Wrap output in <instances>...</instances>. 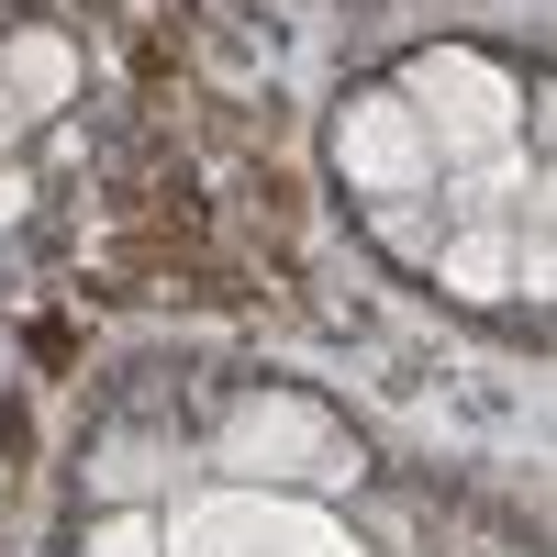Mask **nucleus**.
<instances>
[{"instance_id": "f257e3e1", "label": "nucleus", "mask_w": 557, "mask_h": 557, "mask_svg": "<svg viewBox=\"0 0 557 557\" xmlns=\"http://www.w3.org/2000/svg\"><path fill=\"white\" fill-rule=\"evenodd\" d=\"M391 89L412 101V123H424L435 157H502L524 134V89L502 78L491 57H469V45H424Z\"/></svg>"}, {"instance_id": "f03ea898", "label": "nucleus", "mask_w": 557, "mask_h": 557, "mask_svg": "<svg viewBox=\"0 0 557 557\" xmlns=\"http://www.w3.org/2000/svg\"><path fill=\"white\" fill-rule=\"evenodd\" d=\"M212 469H223V480H346L357 446L335 435V412H323V401H301V391H257V401L223 412Z\"/></svg>"}, {"instance_id": "7ed1b4c3", "label": "nucleus", "mask_w": 557, "mask_h": 557, "mask_svg": "<svg viewBox=\"0 0 557 557\" xmlns=\"http://www.w3.org/2000/svg\"><path fill=\"white\" fill-rule=\"evenodd\" d=\"M335 168H346V190H368V201L435 190V146H424V123H412L401 89H357V101L335 112Z\"/></svg>"}, {"instance_id": "20e7f679", "label": "nucleus", "mask_w": 557, "mask_h": 557, "mask_svg": "<svg viewBox=\"0 0 557 557\" xmlns=\"http://www.w3.org/2000/svg\"><path fill=\"white\" fill-rule=\"evenodd\" d=\"M0 89L45 123L57 101H78V45L67 34H12V45H0Z\"/></svg>"}, {"instance_id": "39448f33", "label": "nucleus", "mask_w": 557, "mask_h": 557, "mask_svg": "<svg viewBox=\"0 0 557 557\" xmlns=\"http://www.w3.org/2000/svg\"><path fill=\"white\" fill-rule=\"evenodd\" d=\"M435 278H446L457 301H502V290L524 278V246H513V235H457V246L435 257Z\"/></svg>"}, {"instance_id": "423d86ee", "label": "nucleus", "mask_w": 557, "mask_h": 557, "mask_svg": "<svg viewBox=\"0 0 557 557\" xmlns=\"http://www.w3.org/2000/svg\"><path fill=\"white\" fill-rule=\"evenodd\" d=\"M78 557H168V535H157V513H146V502H112V513L78 535Z\"/></svg>"}, {"instance_id": "0eeeda50", "label": "nucleus", "mask_w": 557, "mask_h": 557, "mask_svg": "<svg viewBox=\"0 0 557 557\" xmlns=\"http://www.w3.org/2000/svg\"><path fill=\"white\" fill-rule=\"evenodd\" d=\"M146 480H157L146 446H112V457H101V491H112V502H146Z\"/></svg>"}, {"instance_id": "6e6552de", "label": "nucleus", "mask_w": 557, "mask_h": 557, "mask_svg": "<svg viewBox=\"0 0 557 557\" xmlns=\"http://www.w3.org/2000/svg\"><path fill=\"white\" fill-rule=\"evenodd\" d=\"M23 212H34V178H23V168H0V235H12Z\"/></svg>"}, {"instance_id": "1a4fd4ad", "label": "nucleus", "mask_w": 557, "mask_h": 557, "mask_svg": "<svg viewBox=\"0 0 557 557\" xmlns=\"http://www.w3.org/2000/svg\"><path fill=\"white\" fill-rule=\"evenodd\" d=\"M23 134H34V112L12 101V89H0V146H23Z\"/></svg>"}]
</instances>
